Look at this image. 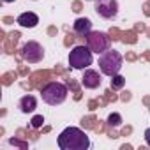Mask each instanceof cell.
Wrapping results in <instances>:
<instances>
[{
	"instance_id": "obj_1",
	"label": "cell",
	"mask_w": 150,
	"mask_h": 150,
	"mask_svg": "<svg viewBox=\"0 0 150 150\" xmlns=\"http://www.w3.org/2000/svg\"><path fill=\"white\" fill-rule=\"evenodd\" d=\"M57 145L60 150H88L90 148V138L88 134L80 127H65L58 138Z\"/></svg>"
},
{
	"instance_id": "obj_13",
	"label": "cell",
	"mask_w": 150,
	"mask_h": 150,
	"mask_svg": "<svg viewBox=\"0 0 150 150\" xmlns=\"http://www.w3.org/2000/svg\"><path fill=\"white\" fill-rule=\"evenodd\" d=\"M108 125H110V127H120V125H122V117H120V113H111V115L108 117Z\"/></svg>"
},
{
	"instance_id": "obj_18",
	"label": "cell",
	"mask_w": 150,
	"mask_h": 150,
	"mask_svg": "<svg viewBox=\"0 0 150 150\" xmlns=\"http://www.w3.org/2000/svg\"><path fill=\"white\" fill-rule=\"evenodd\" d=\"M32 2H37V0H32Z\"/></svg>"
},
{
	"instance_id": "obj_11",
	"label": "cell",
	"mask_w": 150,
	"mask_h": 150,
	"mask_svg": "<svg viewBox=\"0 0 150 150\" xmlns=\"http://www.w3.org/2000/svg\"><path fill=\"white\" fill-rule=\"evenodd\" d=\"M18 108H20V111L21 113H25V115H28V113H34L35 111V108H37V99H35V96H23L21 99H20V103H18Z\"/></svg>"
},
{
	"instance_id": "obj_9",
	"label": "cell",
	"mask_w": 150,
	"mask_h": 150,
	"mask_svg": "<svg viewBox=\"0 0 150 150\" xmlns=\"http://www.w3.org/2000/svg\"><path fill=\"white\" fill-rule=\"evenodd\" d=\"M72 32L76 34L78 37H87L92 32V21L88 18H78L76 21L72 23Z\"/></svg>"
},
{
	"instance_id": "obj_16",
	"label": "cell",
	"mask_w": 150,
	"mask_h": 150,
	"mask_svg": "<svg viewBox=\"0 0 150 150\" xmlns=\"http://www.w3.org/2000/svg\"><path fill=\"white\" fill-rule=\"evenodd\" d=\"M6 4H13V2H16V0H4Z\"/></svg>"
},
{
	"instance_id": "obj_6",
	"label": "cell",
	"mask_w": 150,
	"mask_h": 150,
	"mask_svg": "<svg viewBox=\"0 0 150 150\" xmlns=\"http://www.w3.org/2000/svg\"><path fill=\"white\" fill-rule=\"evenodd\" d=\"M20 53H21V58H23L27 64H39V62L44 58V48H42V44H39L37 41H28V42H25Z\"/></svg>"
},
{
	"instance_id": "obj_17",
	"label": "cell",
	"mask_w": 150,
	"mask_h": 150,
	"mask_svg": "<svg viewBox=\"0 0 150 150\" xmlns=\"http://www.w3.org/2000/svg\"><path fill=\"white\" fill-rule=\"evenodd\" d=\"M87 2H96V0H87Z\"/></svg>"
},
{
	"instance_id": "obj_3",
	"label": "cell",
	"mask_w": 150,
	"mask_h": 150,
	"mask_svg": "<svg viewBox=\"0 0 150 150\" xmlns=\"http://www.w3.org/2000/svg\"><path fill=\"white\" fill-rule=\"evenodd\" d=\"M67 94H69L67 87H65L64 83H60V81H50V83H46V85L42 87V90H41L42 101H44L46 104H50V106H58V104H62V103L67 99Z\"/></svg>"
},
{
	"instance_id": "obj_14",
	"label": "cell",
	"mask_w": 150,
	"mask_h": 150,
	"mask_svg": "<svg viewBox=\"0 0 150 150\" xmlns=\"http://www.w3.org/2000/svg\"><path fill=\"white\" fill-rule=\"evenodd\" d=\"M42 124H44V117H42V115H35V117L30 120V125H32L34 129H39V127H42Z\"/></svg>"
},
{
	"instance_id": "obj_2",
	"label": "cell",
	"mask_w": 150,
	"mask_h": 150,
	"mask_svg": "<svg viewBox=\"0 0 150 150\" xmlns=\"http://www.w3.org/2000/svg\"><path fill=\"white\" fill-rule=\"evenodd\" d=\"M122 65H124V57L117 50H106L104 53L99 55V71L108 78L118 74Z\"/></svg>"
},
{
	"instance_id": "obj_10",
	"label": "cell",
	"mask_w": 150,
	"mask_h": 150,
	"mask_svg": "<svg viewBox=\"0 0 150 150\" xmlns=\"http://www.w3.org/2000/svg\"><path fill=\"white\" fill-rule=\"evenodd\" d=\"M16 23L23 28H35L39 25V16L32 11H27V13H21L18 18H16Z\"/></svg>"
},
{
	"instance_id": "obj_8",
	"label": "cell",
	"mask_w": 150,
	"mask_h": 150,
	"mask_svg": "<svg viewBox=\"0 0 150 150\" xmlns=\"http://www.w3.org/2000/svg\"><path fill=\"white\" fill-rule=\"evenodd\" d=\"M103 83L101 80V74L94 69H83V76H81V85L88 90H94V88H99Z\"/></svg>"
},
{
	"instance_id": "obj_5",
	"label": "cell",
	"mask_w": 150,
	"mask_h": 150,
	"mask_svg": "<svg viewBox=\"0 0 150 150\" xmlns=\"http://www.w3.org/2000/svg\"><path fill=\"white\" fill-rule=\"evenodd\" d=\"M85 39H87V46H88L94 53H97V55L104 53V51L110 50V46H111V39H110V35H108L106 32L92 30Z\"/></svg>"
},
{
	"instance_id": "obj_7",
	"label": "cell",
	"mask_w": 150,
	"mask_h": 150,
	"mask_svg": "<svg viewBox=\"0 0 150 150\" xmlns=\"http://www.w3.org/2000/svg\"><path fill=\"white\" fill-rule=\"evenodd\" d=\"M94 9L104 20H115L118 14V0H96Z\"/></svg>"
},
{
	"instance_id": "obj_4",
	"label": "cell",
	"mask_w": 150,
	"mask_h": 150,
	"mask_svg": "<svg viewBox=\"0 0 150 150\" xmlns=\"http://www.w3.org/2000/svg\"><path fill=\"white\" fill-rule=\"evenodd\" d=\"M92 62H94V51L87 44L74 46L69 53V65L72 69H78V71L88 69L92 65Z\"/></svg>"
},
{
	"instance_id": "obj_12",
	"label": "cell",
	"mask_w": 150,
	"mask_h": 150,
	"mask_svg": "<svg viewBox=\"0 0 150 150\" xmlns=\"http://www.w3.org/2000/svg\"><path fill=\"white\" fill-rule=\"evenodd\" d=\"M124 85H125V78H124V76H120V74H115V76H111L110 87H111L113 90H120Z\"/></svg>"
},
{
	"instance_id": "obj_15",
	"label": "cell",
	"mask_w": 150,
	"mask_h": 150,
	"mask_svg": "<svg viewBox=\"0 0 150 150\" xmlns=\"http://www.w3.org/2000/svg\"><path fill=\"white\" fill-rule=\"evenodd\" d=\"M145 143H146V145L150 146V127H148V129L145 131Z\"/></svg>"
}]
</instances>
